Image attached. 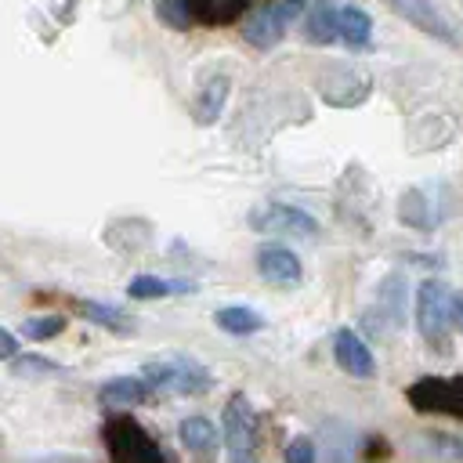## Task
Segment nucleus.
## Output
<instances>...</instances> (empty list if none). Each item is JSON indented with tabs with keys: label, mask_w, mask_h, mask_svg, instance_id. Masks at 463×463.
I'll return each instance as SVG.
<instances>
[{
	"label": "nucleus",
	"mask_w": 463,
	"mask_h": 463,
	"mask_svg": "<svg viewBox=\"0 0 463 463\" xmlns=\"http://www.w3.org/2000/svg\"><path fill=\"white\" fill-rule=\"evenodd\" d=\"M333 358H336V365H340L347 376L369 380V376L376 373V358H373L369 344H365L354 329H347V326L333 333Z\"/></svg>",
	"instance_id": "7"
},
{
	"label": "nucleus",
	"mask_w": 463,
	"mask_h": 463,
	"mask_svg": "<svg viewBox=\"0 0 463 463\" xmlns=\"http://www.w3.org/2000/svg\"><path fill=\"white\" fill-rule=\"evenodd\" d=\"M449 315H452V326L463 333V293H452L449 297Z\"/></svg>",
	"instance_id": "27"
},
{
	"label": "nucleus",
	"mask_w": 463,
	"mask_h": 463,
	"mask_svg": "<svg viewBox=\"0 0 463 463\" xmlns=\"http://www.w3.org/2000/svg\"><path fill=\"white\" fill-rule=\"evenodd\" d=\"M65 329V318L61 315H40V318H25V336L29 340H51Z\"/></svg>",
	"instance_id": "22"
},
{
	"label": "nucleus",
	"mask_w": 463,
	"mask_h": 463,
	"mask_svg": "<svg viewBox=\"0 0 463 463\" xmlns=\"http://www.w3.org/2000/svg\"><path fill=\"white\" fill-rule=\"evenodd\" d=\"M246 224L253 232H268V235H300V239H311L318 232V221L300 210V206H289V203H264V206H253L246 213Z\"/></svg>",
	"instance_id": "5"
},
{
	"label": "nucleus",
	"mask_w": 463,
	"mask_h": 463,
	"mask_svg": "<svg viewBox=\"0 0 463 463\" xmlns=\"http://www.w3.org/2000/svg\"><path fill=\"white\" fill-rule=\"evenodd\" d=\"M409 405L416 412H441L463 420V373L456 376H420L405 391Z\"/></svg>",
	"instance_id": "4"
},
{
	"label": "nucleus",
	"mask_w": 463,
	"mask_h": 463,
	"mask_svg": "<svg viewBox=\"0 0 463 463\" xmlns=\"http://www.w3.org/2000/svg\"><path fill=\"white\" fill-rule=\"evenodd\" d=\"M304 7H307V0H279V4H275V11L282 14V22H286V25H289Z\"/></svg>",
	"instance_id": "26"
},
{
	"label": "nucleus",
	"mask_w": 463,
	"mask_h": 463,
	"mask_svg": "<svg viewBox=\"0 0 463 463\" xmlns=\"http://www.w3.org/2000/svg\"><path fill=\"white\" fill-rule=\"evenodd\" d=\"M0 358H4V362H14V358H18V340H14V333H11L7 326L0 329Z\"/></svg>",
	"instance_id": "25"
},
{
	"label": "nucleus",
	"mask_w": 463,
	"mask_h": 463,
	"mask_svg": "<svg viewBox=\"0 0 463 463\" xmlns=\"http://www.w3.org/2000/svg\"><path fill=\"white\" fill-rule=\"evenodd\" d=\"M336 22H340V7H336L333 0H315L311 14L304 18V40H307V43H318V47L340 40Z\"/></svg>",
	"instance_id": "11"
},
{
	"label": "nucleus",
	"mask_w": 463,
	"mask_h": 463,
	"mask_svg": "<svg viewBox=\"0 0 463 463\" xmlns=\"http://www.w3.org/2000/svg\"><path fill=\"white\" fill-rule=\"evenodd\" d=\"M336 29H340V40H344L347 47H365V43L373 40V22H369V14H365L362 7H354V4L340 7Z\"/></svg>",
	"instance_id": "19"
},
{
	"label": "nucleus",
	"mask_w": 463,
	"mask_h": 463,
	"mask_svg": "<svg viewBox=\"0 0 463 463\" xmlns=\"http://www.w3.org/2000/svg\"><path fill=\"white\" fill-rule=\"evenodd\" d=\"M387 4H391V11H394L398 18H405L412 29H420V33H427V36L449 43V47L456 43L452 25L441 18V11L434 7V0H387Z\"/></svg>",
	"instance_id": "6"
},
{
	"label": "nucleus",
	"mask_w": 463,
	"mask_h": 463,
	"mask_svg": "<svg viewBox=\"0 0 463 463\" xmlns=\"http://www.w3.org/2000/svg\"><path fill=\"white\" fill-rule=\"evenodd\" d=\"M213 322H217V329H224V333H232V336H250V333L264 329V318H260L253 307H246V304L217 307V311H213Z\"/></svg>",
	"instance_id": "17"
},
{
	"label": "nucleus",
	"mask_w": 463,
	"mask_h": 463,
	"mask_svg": "<svg viewBox=\"0 0 463 463\" xmlns=\"http://www.w3.org/2000/svg\"><path fill=\"white\" fill-rule=\"evenodd\" d=\"M152 398V383L141 376H116L109 383L98 387V402L109 409H127V405H141Z\"/></svg>",
	"instance_id": "10"
},
{
	"label": "nucleus",
	"mask_w": 463,
	"mask_h": 463,
	"mask_svg": "<svg viewBox=\"0 0 463 463\" xmlns=\"http://www.w3.org/2000/svg\"><path fill=\"white\" fill-rule=\"evenodd\" d=\"M232 463H257V456L253 452H242V456H232Z\"/></svg>",
	"instance_id": "28"
},
{
	"label": "nucleus",
	"mask_w": 463,
	"mask_h": 463,
	"mask_svg": "<svg viewBox=\"0 0 463 463\" xmlns=\"http://www.w3.org/2000/svg\"><path fill=\"white\" fill-rule=\"evenodd\" d=\"M286 22H282V14L275 11V4L271 7H260L250 22H246V29H242V36H246V43H253V47H260V51H268V47H275L282 36H286Z\"/></svg>",
	"instance_id": "12"
},
{
	"label": "nucleus",
	"mask_w": 463,
	"mask_h": 463,
	"mask_svg": "<svg viewBox=\"0 0 463 463\" xmlns=\"http://www.w3.org/2000/svg\"><path fill=\"white\" fill-rule=\"evenodd\" d=\"M177 434H181V445H184L188 452H195V456H210V452L217 449V438H221V430H217L206 416H188V420H181Z\"/></svg>",
	"instance_id": "14"
},
{
	"label": "nucleus",
	"mask_w": 463,
	"mask_h": 463,
	"mask_svg": "<svg viewBox=\"0 0 463 463\" xmlns=\"http://www.w3.org/2000/svg\"><path fill=\"white\" fill-rule=\"evenodd\" d=\"M7 365H11L14 376H54V373H65L61 365H54V362H47V358H40V354H18V358L7 362Z\"/></svg>",
	"instance_id": "21"
},
{
	"label": "nucleus",
	"mask_w": 463,
	"mask_h": 463,
	"mask_svg": "<svg viewBox=\"0 0 463 463\" xmlns=\"http://www.w3.org/2000/svg\"><path fill=\"white\" fill-rule=\"evenodd\" d=\"M156 14H159V22L170 25V29H188V25L195 22L188 0H159V4H156Z\"/></svg>",
	"instance_id": "20"
},
{
	"label": "nucleus",
	"mask_w": 463,
	"mask_h": 463,
	"mask_svg": "<svg viewBox=\"0 0 463 463\" xmlns=\"http://www.w3.org/2000/svg\"><path fill=\"white\" fill-rule=\"evenodd\" d=\"M228 90H232V80L224 76V72H217V76H210L206 83H203V90H199V98H195V123H203V127H210L221 112H224V101H228Z\"/></svg>",
	"instance_id": "13"
},
{
	"label": "nucleus",
	"mask_w": 463,
	"mask_h": 463,
	"mask_svg": "<svg viewBox=\"0 0 463 463\" xmlns=\"http://www.w3.org/2000/svg\"><path fill=\"white\" fill-rule=\"evenodd\" d=\"M449 326H452L449 293H445L441 282L427 279V282L416 289V329H420L423 344H427L430 351L449 354Z\"/></svg>",
	"instance_id": "3"
},
{
	"label": "nucleus",
	"mask_w": 463,
	"mask_h": 463,
	"mask_svg": "<svg viewBox=\"0 0 463 463\" xmlns=\"http://www.w3.org/2000/svg\"><path fill=\"white\" fill-rule=\"evenodd\" d=\"M430 449L441 452V456H449V459H456V463H463V438L438 434V438H430Z\"/></svg>",
	"instance_id": "23"
},
{
	"label": "nucleus",
	"mask_w": 463,
	"mask_h": 463,
	"mask_svg": "<svg viewBox=\"0 0 463 463\" xmlns=\"http://www.w3.org/2000/svg\"><path fill=\"white\" fill-rule=\"evenodd\" d=\"M127 293L134 300H159V297H174V293H192V282H184V279L170 282V279H159V275H137V279H130Z\"/></svg>",
	"instance_id": "18"
},
{
	"label": "nucleus",
	"mask_w": 463,
	"mask_h": 463,
	"mask_svg": "<svg viewBox=\"0 0 463 463\" xmlns=\"http://www.w3.org/2000/svg\"><path fill=\"white\" fill-rule=\"evenodd\" d=\"M188 7L203 25H232L250 7V0H188Z\"/></svg>",
	"instance_id": "16"
},
{
	"label": "nucleus",
	"mask_w": 463,
	"mask_h": 463,
	"mask_svg": "<svg viewBox=\"0 0 463 463\" xmlns=\"http://www.w3.org/2000/svg\"><path fill=\"white\" fill-rule=\"evenodd\" d=\"M141 376L152 383V391H163V394H206L210 391V373L184 358V354H174V358H156V362H145Z\"/></svg>",
	"instance_id": "2"
},
{
	"label": "nucleus",
	"mask_w": 463,
	"mask_h": 463,
	"mask_svg": "<svg viewBox=\"0 0 463 463\" xmlns=\"http://www.w3.org/2000/svg\"><path fill=\"white\" fill-rule=\"evenodd\" d=\"M105 449L112 463H166L156 438L134 416H112L105 423Z\"/></svg>",
	"instance_id": "1"
},
{
	"label": "nucleus",
	"mask_w": 463,
	"mask_h": 463,
	"mask_svg": "<svg viewBox=\"0 0 463 463\" xmlns=\"http://www.w3.org/2000/svg\"><path fill=\"white\" fill-rule=\"evenodd\" d=\"M253 409L246 402V394H232L228 405H224V441H228V452L232 456H242V452H253Z\"/></svg>",
	"instance_id": "8"
},
{
	"label": "nucleus",
	"mask_w": 463,
	"mask_h": 463,
	"mask_svg": "<svg viewBox=\"0 0 463 463\" xmlns=\"http://www.w3.org/2000/svg\"><path fill=\"white\" fill-rule=\"evenodd\" d=\"M80 315H83L87 322H94V326L109 329V333H119V336H130V333L137 329V326H134V318H130L127 311L112 307V304H98V300H80Z\"/></svg>",
	"instance_id": "15"
},
{
	"label": "nucleus",
	"mask_w": 463,
	"mask_h": 463,
	"mask_svg": "<svg viewBox=\"0 0 463 463\" xmlns=\"http://www.w3.org/2000/svg\"><path fill=\"white\" fill-rule=\"evenodd\" d=\"M286 463H315V445L307 438H297L286 445Z\"/></svg>",
	"instance_id": "24"
},
{
	"label": "nucleus",
	"mask_w": 463,
	"mask_h": 463,
	"mask_svg": "<svg viewBox=\"0 0 463 463\" xmlns=\"http://www.w3.org/2000/svg\"><path fill=\"white\" fill-rule=\"evenodd\" d=\"M257 271H260V279H268L271 286H297L300 275H304L297 253L286 250V246H260V250H257Z\"/></svg>",
	"instance_id": "9"
}]
</instances>
